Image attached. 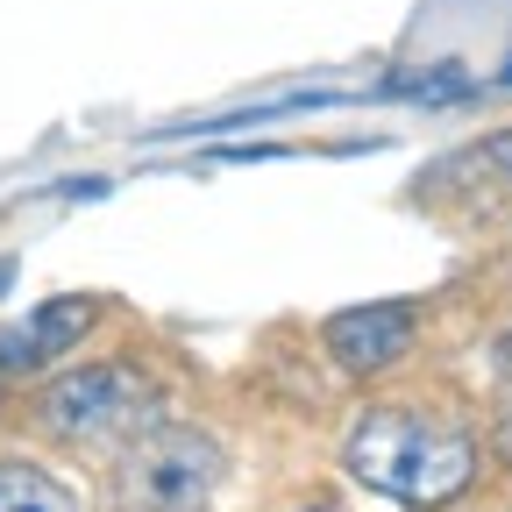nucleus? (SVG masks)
<instances>
[{
	"label": "nucleus",
	"mask_w": 512,
	"mask_h": 512,
	"mask_svg": "<svg viewBox=\"0 0 512 512\" xmlns=\"http://www.w3.org/2000/svg\"><path fill=\"white\" fill-rule=\"evenodd\" d=\"M349 477L399 498L413 512H434V505H456L470 484H477V434L448 413H413V406H370L349 441Z\"/></svg>",
	"instance_id": "1"
},
{
	"label": "nucleus",
	"mask_w": 512,
	"mask_h": 512,
	"mask_svg": "<svg viewBox=\"0 0 512 512\" xmlns=\"http://www.w3.org/2000/svg\"><path fill=\"white\" fill-rule=\"evenodd\" d=\"M164 413V392L136 370V363H86L64 370L50 392L36 399V420L72 441V448H128L136 434H150Z\"/></svg>",
	"instance_id": "2"
},
{
	"label": "nucleus",
	"mask_w": 512,
	"mask_h": 512,
	"mask_svg": "<svg viewBox=\"0 0 512 512\" xmlns=\"http://www.w3.org/2000/svg\"><path fill=\"white\" fill-rule=\"evenodd\" d=\"M221 484V448L200 427H150L121 448L114 512H200Z\"/></svg>",
	"instance_id": "3"
},
{
	"label": "nucleus",
	"mask_w": 512,
	"mask_h": 512,
	"mask_svg": "<svg viewBox=\"0 0 512 512\" xmlns=\"http://www.w3.org/2000/svg\"><path fill=\"white\" fill-rule=\"evenodd\" d=\"M413 349V306H349L328 320V356L349 377H377Z\"/></svg>",
	"instance_id": "4"
},
{
	"label": "nucleus",
	"mask_w": 512,
	"mask_h": 512,
	"mask_svg": "<svg viewBox=\"0 0 512 512\" xmlns=\"http://www.w3.org/2000/svg\"><path fill=\"white\" fill-rule=\"evenodd\" d=\"M93 328V299H50L36 306L29 320L0 328V377H29V370H50L64 349Z\"/></svg>",
	"instance_id": "5"
},
{
	"label": "nucleus",
	"mask_w": 512,
	"mask_h": 512,
	"mask_svg": "<svg viewBox=\"0 0 512 512\" xmlns=\"http://www.w3.org/2000/svg\"><path fill=\"white\" fill-rule=\"evenodd\" d=\"M0 512H79V498L36 463H0Z\"/></svg>",
	"instance_id": "6"
},
{
	"label": "nucleus",
	"mask_w": 512,
	"mask_h": 512,
	"mask_svg": "<svg viewBox=\"0 0 512 512\" xmlns=\"http://www.w3.org/2000/svg\"><path fill=\"white\" fill-rule=\"evenodd\" d=\"M491 448H498V463L512 470V384L498 392V413H491Z\"/></svg>",
	"instance_id": "7"
},
{
	"label": "nucleus",
	"mask_w": 512,
	"mask_h": 512,
	"mask_svg": "<svg viewBox=\"0 0 512 512\" xmlns=\"http://www.w3.org/2000/svg\"><path fill=\"white\" fill-rule=\"evenodd\" d=\"M491 164L512 171V128H498V136H491Z\"/></svg>",
	"instance_id": "8"
}]
</instances>
